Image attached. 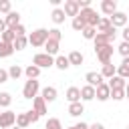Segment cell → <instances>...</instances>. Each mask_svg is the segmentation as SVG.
<instances>
[{
	"instance_id": "6da1fadb",
	"label": "cell",
	"mask_w": 129,
	"mask_h": 129,
	"mask_svg": "<svg viewBox=\"0 0 129 129\" xmlns=\"http://www.w3.org/2000/svg\"><path fill=\"white\" fill-rule=\"evenodd\" d=\"M46 40H48V30L46 28H36L28 34V44H32V46H44Z\"/></svg>"
},
{
	"instance_id": "7a4b0ae2",
	"label": "cell",
	"mask_w": 129,
	"mask_h": 129,
	"mask_svg": "<svg viewBox=\"0 0 129 129\" xmlns=\"http://www.w3.org/2000/svg\"><path fill=\"white\" fill-rule=\"evenodd\" d=\"M38 91H40V83L36 79H30L22 87V97L24 99H34V97H38Z\"/></svg>"
},
{
	"instance_id": "3957f363",
	"label": "cell",
	"mask_w": 129,
	"mask_h": 129,
	"mask_svg": "<svg viewBox=\"0 0 129 129\" xmlns=\"http://www.w3.org/2000/svg\"><path fill=\"white\" fill-rule=\"evenodd\" d=\"M32 64H36L38 69H50V67H54V56H50L46 52H38L32 56Z\"/></svg>"
},
{
	"instance_id": "277c9868",
	"label": "cell",
	"mask_w": 129,
	"mask_h": 129,
	"mask_svg": "<svg viewBox=\"0 0 129 129\" xmlns=\"http://www.w3.org/2000/svg\"><path fill=\"white\" fill-rule=\"evenodd\" d=\"M79 16L87 22V26H93V28H97V24H99V20H101V16H97V10H93V8H85V10H81Z\"/></svg>"
},
{
	"instance_id": "5b68a950",
	"label": "cell",
	"mask_w": 129,
	"mask_h": 129,
	"mask_svg": "<svg viewBox=\"0 0 129 129\" xmlns=\"http://www.w3.org/2000/svg\"><path fill=\"white\" fill-rule=\"evenodd\" d=\"M16 115L18 113H14V111H2V115H0V129H10L12 125H16Z\"/></svg>"
},
{
	"instance_id": "8992f818",
	"label": "cell",
	"mask_w": 129,
	"mask_h": 129,
	"mask_svg": "<svg viewBox=\"0 0 129 129\" xmlns=\"http://www.w3.org/2000/svg\"><path fill=\"white\" fill-rule=\"evenodd\" d=\"M127 22H129V16H127L125 12H121V10H117V12L111 16V24H113L115 28H125Z\"/></svg>"
},
{
	"instance_id": "52a82bcc",
	"label": "cell",
	"mask_w": 129,
	"mask_h": 129,
	"mask_svg": "<svg viewBox=\"0 0 129 129\" xmlns=\"http://www.w3.org/2000/svg\"><path fill=\"white\" fill-rule=\"evenodd\" d=\"M111 56H113V44H107L101 50H97V58H99L101 64H109L111 62Z\"/></svg>"
},
{
	"instance_id": "ba28073f",
	"label": "cell",
	"mask_w": 129,
	"mask_h": 129,
	"mask_svg": "<svg viewBox=\"0 0 129 129\" xmlns=\"http://www.w3.org/2000/svg\"><path fill=\"white\" fill-rule=\"evenodd\" d=\"M62 10H64V14H67V16H73V18H77V16H79V12H81V8H79V2H77V0H64Z\"/></svg>"
},
{
	"instance_id": "9c48e42d",
	"label": "cell",
	"mask_w": 129,
	"mask_h": 129,
	"mask_svg": "<svg viewBox=\"0 0 129 129\" xmlns=\"http://www.w3.org/2000/svg\"><path fill=\"white\" fill-rule=\"evenodd\" d=\"M85 81H87V85H91V87H95V89L105 83V81H103V75H101V73H95V71H89V73L85 75Z\"/></svg>"
},
{
	"instance_id": "30bf717a",
	"label": "cell",
	"mask_w": 129,
	"mask_h": 129,
	"mask_svg": "<svg viewBox=\"0 0 129 129\" xmlns=\"http://www.w3.org/2000/svg\"><path fill=\"white\" fill-rule=\"evenodd\" d=\"M101 12H103L107 18H111V16L117 12V2H115V0H103V2H101Z\"/></svg>"
},
{
	"instance_id": "8fae6325",
	"label": "cell",
	"mask_w": 129,
	"mask_h": 129,
	"mask_svg": "<svg viewBox=\"0 0 129 129\" xmlns=\"http://www.w3.org/2000/svg\"><path fill=\"white\" fill-rule=\"evenodd\" d=\"M95 99H99V101H107V99H111V89H109L107 83H103V85H99V87L95 89Z\"/></svg>"
},
{
	"instance_id": "7c38bea8",
	"label": "cell",
	"mask_w": 129,
	"mask_h": 129,
	"mask_svg": "<svg viewBox=\"0 0 129 129\" xmlns=\"http://www.w3.org/2000/svg\"><path fill=\"white\" fill-rule=\"evenodd\" d=\"M58 48H60V42L58 40H52V38H48L46 44H44V52L50 54V56H58Z\"/></svg>"
},
{
	"instance_id": "4fadbf2b",
	"label": "cell",
	"mask_w": 129,
	"mask_h": 129,
	"mask_svg": "<svg viewBox=\"0 0 129 129\" xmlns=\"http://www.w3.org/2000/svg\"><path fill=\"white\" fill-rule=\"evenodd\" d=\"M64 97H67L69 105H71V103H79V101H81V89H79V87H69L67 93H64Z\"/></svg>"
},
{
	"instance_id": "5bb4252c",
	"label": "cell",
	"mask_w": 129,
	"mask_h": 129,
	"mask_svg": "<svg viewBox=\"0 0 129 129\" xmlns=\"http://www.w3.org/2000/svg\"><path fill=\"white\" fill-rule=\"evenodd\" d=\"M93 42H95V52H97V50H101V48H103V46H107V44H113V42H111V38H109L107 34H101V32H97V36H95V40H93Z\"/></svg>"
},
{
	"instance_id": "9a60e30c",
	"label": "cell",
	"mask_w": 129,
	"mask_h": 129,
	"mask_svg": "<svg viewBox=\"0 0 129 129\" xmlns=\"http://www.w3.org/2000/svg\"><path fill=\"white\" fill-rule=\"evenodd\" d=\"M69 62H71V67H81L85 62V54L81 50H73V52H69Z\"/></svg>"
},
{
	"instance_id": "2e32d148",
	"label": "cell",
	"mask_w": 129,
	"mask_h": 129,
	"mask_svg": "<svg viewBox=\"0 0 129 129\" xmlns=\"http://www.w3.org/2000/svg\"><path fill=\"white\" fill-rule=\"evenodd\" d=\"M4 22H6V26L8 28H16L18 24H20V12H10V14H6V18H4Z\"/></svg>"
},
{
	"instance_id": "e0dca14e",
	"label": "cell",
	"mask_w": 129,
	"mask_h": 129,
	"mask_svg": "<svg viewBox=\"0 0 129 129\" xmlns=\"http://www.w3.org/2000/svg\"><path fill=\"white\" fill-rule=\"evenodd\" d=\"M32 109L42 117V115L46 113V101H44L42 97H34V99H32Z\"/></svg>"
},
{
	"instance_id": "ac0fdd59",
	"label": "cell",
	"mask_w": 129,
	"mask_h": 129,
	"mask_svg": "<svg viewBox=\"0 0 129 129\" xmlns=\"http://www.w3.org/2000/svg\"><path fill=\"white\" fill-rule=\"evenodd\" d=\"M56 95H58V93H56V89H54V87H44V89H42V93H40V97H42L46 103L56 101Z\"/></svg>"
},
{
	"instance_id": "d6986e66",
	"label": "cell",
	"mask_w": 129,
	"mask_h": 129,
	"mask_svg": "<svg viewBox=\"0 0 129 129\" xmlns=\"http://www.w3.org/2000/svg\"><path fill=\"white\" fill-rule=\"evenodd\" d=\"M107 85H109V89H111V91H115V89H125V87H127V81L115 75L113 79H109V83H107Z\"/></svg>"
},
{
	"instance_id": "ffe728a7",
	"label": "cell",
	"mask_w": 129,
	"mask_h": 129,
	"mask_svg": "<svg viewBox=\"0 0 129 129\" xmlns=\"http://www.w3.org/2000/svg\"><path fill=\"white\" fill-rule=\"evenodd\" d=\"M93 99H95V87L91 85L81 87V101H93Z\"/></svg>"
},
{
	"instance_id": "44dd1931",
	"label": "cell",
	"mask_w": 129,
	"mask_h": 129,
	"mask_svg": "<svg viewBox=\"0 0 129 129\" xmlns=\"http://www.w3.org/2000/svg\"><path fill=\"white\" fill-rule=\"evenodd\" d=\"M83 113H85V105H83L81 101H79V103H71V105H69V115H71V117H81Z\"/></svg>"
},
{
	"instance_id": "7402d4cb",
	"label": "cell",
	"mask_w": 129,
	"mask_h": 129,
	"mask_svg": "<svg viewBox=\"0 0 129 129\" xmlns=\"http://www.w3.org/2000/svg\"><path fill=\"white\" fill-rule=\"evenodd\" d=\"M111 28H113V24H111V18H107V16H103V18L99 20V24H97V32H101V34L109 32Z\"/></svg>"
},
{
	"instance_id": "603a6c76",
	"label": "cell",
	"mask_w": 129,
	"mask_h": 129,
	"mask_svg": "<svg viewBox=\"0 0 129 129\" xmlns=\"http://www.w3.org/2000/svg\"><path fill=\"white\" fill-rule=\"evenodd\" d=\"M54 67H56L58 71H67V69L71 67V62H69V56H64V54H58V56H54Z\"/></svg>"
},
{
	"instance_id": "cb8c5ba5",
	"label": "cell",
	"mask_w": 129,
	"mask_h": 129,
	"mask_svg": "<svg viewBox=\"0 0 129 129\" xmlns=\"http://www.w3.org/2000/svg\"><path fill=\"white\" fill-rule=\"evenodd\" d=\"M101 75H103V79H113V77L117 75V67H115L113 62H109V64H103V69H101Z\"/></svg>"
},
{
	"instance_id": "d4e9b609",
	"label": "cell",
	"mask_w": 129,
	"mask_h": 129,
	"mask_svg": "<svg viewBox=\"0 0 129 129\" xmlns=\"http://www.w3.org/2000/svg\"><path fill=\"white\" fill-rule=\"evenodd\" d=\"M50 18H52V22H54V24H62V22H64V18H67V14H64V10H62V8H54V10L50 12Z\"/></svg>"
},
{
	"instance_id": "484cf974",
	"label": "cell",
	"mask_w": 129,
	"mask_h": 129,
	"mask_svg": "<svg viewBox=\"0 0 129 129\" xmlns=\"http://www.w3.org/2000/svg\"><path fill=\"white\" fill-rule=\"evenodd\" d=\"M24 75H26L28 81H30V79H38V77H40V69H38L36 64H28V67L24 69Z\"/></svg>"
},
{
	"instance_id": "4316f807",
	"label": "cell",
	"mask_w": 129,
	"mask_h": 129,
	"mask_svg": "<svg viewBox=\"0 0 129 129\" xmlns=\"http://www.w3.org/2000/svg\"><path fill=\"white\" fill-rule=\"evenodd\" d=\"M22 75H24V69H22L20 64H12V67L8 69V77H10V79H14V81H16V79H20Z\"/></svg>"
},
{
	"instance_id": "83f0119b",
	"label": "cell",
	"mask_w": 129,
	"mask_h": 129,
	"mask_svg": "<svg viewBox=\"0 0 129 129\" xmlns=\"http://www.w3.org/2000/svg\"><path fill=\"white\" fill-rule=\"evenodd\" d=\"M12 52H14V46L8 44V42H2V40H0V58H8Z\"/></svg>"
},
{
	"instance_id": "f1b7e54d",
	"label": "cell",
	"mask_w": 129,
	"mask_h": 129,
	"mask_svg": "<svg viewBox=\"0 0 129 129\" xmlns=\"http://www.w3.org/2000/svg\"><path fill=\"white\" fill-rule=\"evenodd\" d=\"M30 125V121H28V115L26 113H18L16 115V127H20V129H26Z\"/></svg>"
},
{
	"instance_id": "f546056e",
	"label": "cell",
	"mask_w": 129,
	"mask_h": 129,
	"mask_svg": "<svg viewBox=\"0 0 129 129\" xmlns=\"http://www.w3.org/2000/svg\"><path fill=\"white\" fill-rule=\"evenodd\" d=\"M0 40H2V42H8V44H14V40H16L14 30H12V28H8L4 34H0Z\"/></svg>"
},
{
	"instance_id": "4dcf8cb0",
	"label": "cell",
	"mask_w": 129,
	"mask_h": 129,
	"mask_svg": "<svg viewBox=\"0 0 129 129\" xmlns=\"http://www.w3.org/2000/svg\"><path fill=\"white\" fill-rule=\"evenodd\" d=\"M26 44H28V36H16V40H14V50H24L26 48Z\"/></svg>"
},
{
	"instance_id": "1f68e13d",
	"label": "cell",
	"mask_w": 129,
	"mask_h": 129,
	"mask_svg": "<svg viewBox=\"0 0 129 129\" xmlns=\"http://www.w3.org/2000/svg\"><path fill=\"white\" fill-rule=\"evenodd\" d=\"M10 103H12V95L10 93H0V109H6V107H10Z\"/></svg>"
},
{
	"instance_id": "d6a6232c",
	"label": "cell",
	"mask_w": 129,
	"mask_h": 129,
	"mask_svg": "<svg viewBox=\"0 0 129 129\" xmlns=\"http://www.w3.org/2000/svg\"><path fill=\"white\" fill-rule=\"evenodd\" d=\"M71 26L75 28V30H79V32H83L85 30V26H87V22L81 18V16H77V18H73V22H71Z\"/></svg>"
},
{
	"instance_id": "836d02e7",
	"label": "cell",
	"mask_w": 129,
	"mask_h": 129,
	"mask_svg": "<svg viewBox=\"0 0 129 129\" xmlns=\"http://www.w3.org/2000/svg\"><path fill=\"white\" fill-rule=\"evenodd\" d=\"M44 129H62V123H60V119H56V117H50V119L46 121Z\"/></svg>"
},
{
	"instance_id": "e575fe53",
	"label": "cell",
	"mask_w": 129,
	"mask_h": 129,
	"mask_svg": "<svg viewBox=\"0 0 129 129\" xmlns=\"http://www.w3.org/2000/svg\"><path fill=\"white\" fill-rule=\"evenodd\" d=\"M95 36H97V28H93V26H85V30H83V38H87V40H95Z\"/></svg>"
},
{
	"instance_id": "d590c367",
	"label": "cell",
	"mask_w": 129,
	"mask_h": 129,
	"mask_svg": "<svg viewBox=\"0 0 129 129\" xmlns=\"http://www.w3.org/2000/svg\"><path fill=\"white\" fill-rule=\"evenodd\" d=\"M111 99H113V101H123V99H125V89H115V91H111Z\"/></svg>"
},
{
	"instance_id": "8d00e7d4",
	"label": "cell",
	"mask_w": 129,
	"mask_h": 129,
	"mask_svg": "<svg viewBox=\"0 0 129 129\" xmlns=\"http://www.w3.org/2000/svg\"><path fill=\"white\" fill-rule=\"evenodd\" d=\"M0 12H4V14H10V12H12L10 0H0Z\"/></svg>"
},
{
	"instance_id": "74e56055",
	"label": "cell",
	"mask_w": 129,
	"mask_h": 129,
	"mask_svg": "<svg viewBox=\"0 0 129 129\" xmlns=\"http://www.w3.org/2000/svg\"><path fill=\"white\" fill-rule=\"evenodd\" d=\"M48 38H52V40H58V42H60L62 32H60L58 28H50V30H48Z\"/></svg>"
},
{
	"instance_id": "f35d334b",
	"label": "cell",
	"mask_w": 129,
	"mask_h": 129,
	"mask_svg": "<svg viewBox=\"0 0 129 129\" xmlns=\"http://www.w3.org/2000/svg\"><path fill=\"white\" fill-rule=\"evenodd\" d=\"M117 77H121V79L127 81V79H129V69L123 67V64H119V67H117Z\"/></svg>"
},
{
	"instance_id": "ab89813d",
	"label": "cell",
	"mask_w": 129,
	"mask_h": 129,
	"mask_svg": "<svg viewBox=\"0 0 129 129\" xmlns=\"http://www.w3.org/2000/svg\"><path fill=\"white\" fill-rule=\"evenodd\" d=\"M117 50H119V54L125 58V56H129V42H121L119 46H117Z\"/></svg>"
},
{
	"instance_id": "60d3db41",
	"label": "cell",
	"mask_w": 129,
	"mask_h": 129,
	"mask_svg": "<svg viewBox=\"0 0 129 129\" xmlns=\"http://www.w3.org/2000/svg\"><path fill=\"white\" fill-rule=\"evenodd\" d=\"M26 115H28V121H30L32 125H34V123H36V121L40 119V115H38V113H36L34 109H30V111H26Z\"/></svg>"
},
{
	"instance_id": "b9f144b4",
	"label": "cell",
	"mask_w": 129,
	"mask_h": 129,
	"mask_svg": "<svg viewBox=\"0 0 129 129\" xmlns=\"http://www.w3.org/2000/svg\"><path fill=\"white\" fill-rule=\"evenodd\" d=\"M12 30H14V34H16V36H26V28H24L22 24H18V26H16V28H12Z\"/></svg>"
},
{
	"instance_id": "7bdbcfd3",
	"label": "cell",
	"mask_w": 129,
	"mask_h": 129,
	"mask_svg": "<svg viewBox=\"0 0 129 129\" xmlns=\"http://www.w3.org/2000/svg\"><path fill=\"white\" fill-rule=\"evenodd\" d=\"M79 2V8L85 10V8H91V0H77Z\"/></svg>"
},
{
	"instance_id": "ee69618b",
	"label": "cell",
	"mask_w": 129,
	"mask_h": 129,
	"mask_svg": "<svg viewBox=\"0 0 129 129\" xmlns=\"http://www.w3.org/2000/svg\"><path fill=\"white\" fill-rule=\"evenodd\" d=\"M10 77H8V71L6 69H0V83H6Z\"/></svg>"
},
{
	"instance_id": "f6af8a7d",
	"label": "cell",
	"mask_w": 129,
	"mask_h": 129,
	"mask_svg": "<svg viewBox=\"0 0 129 129\" xmlns=\"http://www.w3.org/2000/svg\"><path fill=\"white\" fill-rule=\"evenodd\" d=\"M121 34H123V42H129V26H125Z\"/></svg>"
},
{
	"instance_id": "bcb514c9",
	"label": "cell",
	"mask_w": 129,
	"mask_h": 129,
	"mask_svg": "<svg viewBox=\"0 0 129 129\" xmlns=\"http://www.w3.org/2000/svg\"><path fill=\"white\" fill-rule=\"evenodd\" d=\"M8 30V26H6V22H4V18H0V34H4Z\"/></svg>"
},
{
	"instance_id": "7dc6e473",
	"label": "cell",
	"mask_w": 129,
	"mask_h": 129,
	"mask_svg": "<svg viewBox=\"0 0 129 129\" xmlns=\"http://www.w3.org/2000/svg\"><path fill=\"white\" fill-rule=\"evenodd\" d=\"M75 129H89V125H87L85 121H79V123L75 125Z\"/></svg>"
},
{
	"instance_id": "c3c4849f",
	"label": "cell",
	"mask_w": 129,
	"mask_h": 129,
	"mask_svg": "<svg viewBox=\"0 0 129 129\" xmlns=\"http://www.w3.org/2000/svg\"><path fill=\"white\" fill-rule=\"evenodd\" d=\"M89 129H105V125L103 123H93V125H89Z\"/></svg>"
},
{
	"instance_id": "681fc988",
	"label": "cell",
	"mask_w": 129,
	"mask_h": 129,
	"mask_svg": "<svg viewBox=\"0 0 129 129\" xmlns=\"http://www.w3.org/2000/svg\"><path fill=\"white\" fill-rule=\"evenodd\" d=\"M121 64H123V67H127V69H129V56H125V58H123V62H121Z\"/></svg>"
},
{
	"instance_id": "f907efd6",
	"label": "cell",
	"mask_w": 129,
	"mask_h": 129,
	"mask_svg": "<svg viewBox=\"0 0 129 129\" xmlns=\"http://www.w3.org/2000/svg\"><path fill=\"white\" fill-rule=\"evenodd\" d=\"M125 99H129V83H127V87H125Z\"/></svg>"
},
{
	"instance_id": "816d5d0a",
	"label": "cell",
	"mask_w": 129,
	"mask_h": 129,
	"mask_svg": "<svg viewBox=\"0 0 129 129\" xmlns=\"http://www.w3.org/2000/svg\"><path fill=\"white\" fill-rule=\"evenodd\" d=\"M67 129H75V125H73V127H67Z\"/></svg>"
},
{
	"instance_id": "f5cc1de1",
	"label": "cell",
	"mask_w": 129,
	"mask_h": 129,
	"mask_svg": "<svg viewBox=\"0 0 129 129\" xmlns=\"http://www.w3.org/2000/svg\"><path fill=\"white\" fill-rule=\"evenodd\" d=\"M12 129H20V127H12Z\"/></svg>"
},
{
	"instance_id": "db71d44e",
	"label": "cell",
	"mask_w": 129,
	"mask_h": 129,
	"mask_svg": "<svg viewBox=\"0 0 129 129\" xmlns=\"http://www.w3.org/2000/svg\"><path fill=\"white\" fill-rule=\"evenodd\" d=\"M0 115H2V109H0Z\"/></svg>"
},
{
	"instance_id": "11a10c76",
	"label": "cell",
	"mask_w": 129,
	"mask_h": 129,
	"mask_svg": "<svg viewBox=\"0 0 129 129\" xmlns=\"http://www.w3.org/2000/svg\"><path fill=\"white\" fill-rule=\"evenodd\" d=\"M127 26H129V22H127Z\"/></svg>"
},
{
	"instance_id": "9f6ffc18",
	"label": "cell",
	"mask_w": 129,
	"mask_h": 129,
	"mask_svg": "<svg viewBox=\"0 0 129 129\" xmlns=\"http://www.w3.org/2000/svg\"><path fill=\"white\" fill-rule=\"evenodd\" d=\"M127 129H129V127H127Z\"/></svg>"
}]
</instances>
